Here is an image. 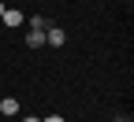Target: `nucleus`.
Wrapping results in <instances>:
<instances>
[{
	"mask_svg": "<svg viewBox=\"0 0 134 122\" xmlns=\"http://www.w3.org/2000/svg\"><path fill=\"white\" fill-rule=\"evenodd\" d=\"M41 122H63V115H48V118H41Z\"/></svg>",
	"mask_w": 134,
	"mask_h": 122,
	"instance_id": "39448f33",
	"label": "nucleus"
},
{
	"mask_svg": "<svg viewBox=\"0 0 134 122\" xmlns=\"http://www.w3.org/2000/svg\"><path fill=\"white\" fill-rule=\"evenodd\" d=\"M0 15H4V4H0Z\"/></svg>",
	"mask_w": 134,
	"mask_h": 122,
	"instance_id": "0eeeda50",
	"label": "nucleus"
},
{
	"mask_svg": "<svg viewBox=\"0 0 134 122\" xmlns=\"http://www.w3.org/2000/svg\"><path fill=\"white\" fill-rule=\"evenodd\" d=\"M0 115H19V100H15V96H4V100H0Z\"/></svg>",
	"mask_w": 134,
	"mask_h": 122,
	"instance_id": "f03ea898",
	"label": "nucleus"
},
{
	"mask_svg": "<svg viewBox=\"0 0 134 122\" xmlns=\"http://www.w3.org/2000/svg\"><path fill=\"white\" fill-rule=\"evenodd\" d=\"M26 44H30V48H41V44H45V30H30V33H26Z\"/></svg>",
	"mask_w": 134,
	"mask_h": 122,
	"instance_id": "20e7f679",
	"label": "nucleus"
},
{
	"mask_svg": "<svg viewBox=\"0 0 134 122\" xmlns=\"http://www.w3.org/2000/svg\"><path fill=\"white\" fill-rule=\"evenodd\" d=\"M119 122H127V118H119Z\"/></svg>",
	"mask_w": 134,
	"mask_h": 122,
	"instance_id": "6e6552de",
	"label": "nucleus"
},
{
	"mask_svg": "<svg viewBox=\"0 0 134 122\" xmlns=\"http://www.w3.org/2000/svg\"><path fill=\"white\" fill-rule=\"evenodd\" d=\"M0 19H4V26H23V11H19V8H4Z\"/></svg>",
	"mask_w": 134,
	"mask_h": 122,
	"instance_id": "f257e3e1",
	"label": "nucleus"
},
{
	"mask_svg": "<svg viewBox=\"0 0 134 122\" xmlns=\"http://www.w3.org/2000/svg\"><path fill=\"white\" fill-rule=\"evenodd\" d=\"M45 41H48V44H63V41H67V33L52 26V30H45Z\"/></svg>",
	"mask_w": 134,
	"mask_h": 122,
	"instance_id": "7ed1b4c3",
	"label": "nucleus"
},
{
	"mask_svg": "<svg viewBox=\"0 0 134 122\" xmlns=\"http://www.w3.org/2000/svg\"><path fill=\"white\" fill-rule=\"evenodd\" d=\"M23 122H37V118H23Z\"/></svg>",
	"mask_w": 134,
	"mask_h": 122,
	"instance_id": "423d86ee",
	"label": "nucleus"
}]
</instances>
